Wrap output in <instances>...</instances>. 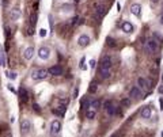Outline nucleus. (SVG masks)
<instances>
[{
	"label": "nucleus",
	"mask_w": 163,
	"mask_h": 137,
	"mask_svg": "<svg viewBox=\"0 0 163 137\" xmlns=\"http://www.w3.org/2000/svg\"><path fill=\"white\" fill-rule=\"evenodd\" d=\"M48 76H49V73H48V69H45V68H34L33 71H31V79L35 80V81L43 80V79H46Z\"/></svg>",
	"instance_id": "obj_1"
},
{
	"label": "nucleus",
	"mask_w": 163,
	"mask_h": 137,
	"mask_svg": "<svg viewBox=\"0 0 163 137\" xmlns=\"http://www.w3.org/2000/svg\"><path fill=\"white\" fill-rule=\"evenodd\" d=\"M60 132H61V122L58 119L52 121V124H50V136L54 137V136H57Z\"/></svg>",
	"instance_id": "obj_2"
},
{
	"label": "nucleus",
	"mask_w": 163,
	"mask_h": 137,
	"mask_svg": "<svg viewBox=\"0 0 163 137\" xmlns=\"http://www.w3.org/2000/svg\"><path fill=\"white\" fill-rule=\"evenodd\" d=\"M145 49L148 53H156L158 52V42L152 40V38H150V40H147L145 42Z\"/></svg>",
	"instance_id": "obj_3"
},
{
	"label": "nucleus",
	"mask_w": 163,
	"mask_h": 137,
	"mask_svg": "<svg viewBox=\"0 0 163 137\" xmlns=\"http://www.w3.org/2000/svg\"><path fill=\"white\" fill-rule=\"evenodd\" d=\"M48 73L53 75V76H63L64 75V68H63L61 65H53L48 69Z\"/></svg>",
	"instance_id": "obj_4"
},
{
	"label": "nucleus",
	"mask_w": 163,
	"mask_h": 137,
	"mask_svg": "<svg viewBox=\"0 0 163 137\" xmlns=\"http://www.w3.org/2000/svg\"><path fill=\"white\" fill-rule=\"evenodd\" d=\"M99 69H112V57L103 56L99 62Z\"/></svg>",
	"instance_id": "obj_5"
},
{
	"label": "nucleus",
	"mask_w": 163,
	"mask_h": 137,
	"mask_svg": "<svg viewBox=\"0 0 163 137\" xmlns=\"http://www.w3.org/2000/svg\"><path fill=\"white\" fill-rule=\"evenodd\" d=\"M38 57L41 58V60H48V58L50 57V49L48 48V46H41V48L38 49Z\"/></svg>",
	"instance_id": "obj_6"
},
{
	"label": "nucleus",
	"mask_w": 163,
	"mask_h": 137,
	"mask_svg": "<svg viewBox=\"0 0 163 137\" xmlns=\"http://www.w3.org/2000/svg\"><path fill=\"white\" fill-rule=\"evenodd\" d=\"M129 98L130 99H140L141 98V90L137 87V85H135L129 90Z\"/></svg>",
	"instance_id": "obj_7"
},
{
	"label": "nucleus",
	"mask_w": 163,
	"mask_h": 137,
	"mask_svg": "<svg viewBox=\"0 0 163 137\" xmlns=\"http://www.w3.org/2000/svg\"><path fill=\"white\" fill-rule=\"evenodd\" d=\"M31 129V122L29 119H22L21 121V133L22 134H27Z\"/></svg>",
	"instance_id": "obj_8"
},
{
	"label": "nucleus",
	"mask_w": 163,
	"mask_h": 137,
	"mask_svg": "<svg viewBox=\"0 0 163 137\" xmlns=\"http://www.w3.org/2000/svg\"><path fill=\"white\" fill-rule=\"evenodd\" d=\"M151 81L150 80H147L145 77H137V87L140 88V90H145V88H148V87H151Z\"/></svg>",
	"instance_id": "obj_9"
},
{
	"label": "nucleus",
	"mask_w": 163,
	"mask_h": 137,
	"mask_svg": "<svg viewBox=\"0 0 163 137\" xmlns=\"http://www.w3.org/2000/svg\"><path fill=\"white\" fill-rule=\"evenodd\" d=\"M88 44H90V37L87 36V34H82V36L78 38V45L80 46V48H86Z\"/></svg>",
	"instance_id": "obj_10"
},
{
	"label": "nucleus",
	"mask_w": 163,
	"mask_h": 137,
	"mask_svg": "<svg viewBox=\"0 0 163 137\" xmlns=\"http://www.w3.org/2000/svg\"><path fill=\"white\" fill-rule=\"evenodd\" d=\"M151 114H152L151 106H144V107H141V110H140V115H141V118L148 119V118H151Z\"/></svg>",
	"instance_id": "obj_11"
},
{
	"label": "nucleus",
	"mask_w": 163,
	"mask_h": 137,
	"mask_svg": "<svg viewBox=\"0 0 163 137\" xmlns=\"http://www.w3.org/2000/svg\"><path fill=\"white\" fill-rule=\"evenodd\" d=\"M22 16V11L18 8V7H15V8H12L10 11V18H11V21H18L19 18Z\"/></svg>",
	"instance_id": "obj_12"
},
{
	"label": "nucleus",
	"mask_w": 163,
	"mask_h": 137,
	"mask_svg": "<svg viewBox=\"0 0 163 137\" xmlns=\"http://www.w3.org/2000/svg\"><path fill=\"white\" fill-rule=\"evenodd\" d=\"M130 12H132L135 16H140L141 15V6L139 4V3H135V4H132L130 6Z\"/></svg>",
	"instance_id": "obj_13"
},
{
	"label": "nucleus",
	"mask_w": 163,
	"mask_h": 137,
	"mask_svg": "<svg viewBox=\"0 0 163 137\" xmlns=\"http://www.w3.org/2000/svg\"><path fill=\"white\" fill-rule=\"evenodd\" d=\"M34 56V46H29V48L25 49V52H23V57H25V60H31Z\"/></svg>",
	"instance_id": "obj_14"
},
{
	"label": "nucleus",
	"mask_w": 163,
	"mask_h": 137,
	"mask_svg": "<svg viewBox=\"0 0 163 137\" xmlns=\"http://www.w3.org/2000/svg\"><path fill=\"white\" fill-rule=\"evenodd\" d=\"M19 95H21V102L22 103H26V102L29 100V92H27V90L25 87L19 88Z\"/></svg>",
	"instance_id": "obj_15"
},
{
	"label": "nucleus",
	"mask_w": 163,
	"mask_h": 137,
	"mask_svg": "<svg viewBox=\"0 0 163 137\" xmlns=\"http://www.w3.org/2000/svg\"><path fill=\"white\" fill-rule=\"evenodd\" d=\"M121 29H122V31H124V33H126V34H130V33L133 31V25H132L130 22L125 21L124 23H122Z\"/></svg>",
	"instance_id": "obj_16"
},
{
	"label": "nucleus",
	"mask_w": 163,
	"mask_h": 137,
	"mask_svg": "<svg viewBox=\"0 0 163 137\" xmlns=\"http://www.w3.org/2000/svg\"><path fill=\"white\" fill-rule=\"evenodd\" d=\"M99 75H101V79L106 80L112 76V69H99Z\"/></svg>",
	"instance_id": "obj_17"
},
{
	"label": "nucleus",
	"mask_w": 163,
	"mask_h": 137,
	"mask_svg": "<svg viewBox=\"0 0 163 137\" xmlns=\"http://www.w3.org/2000/svg\"><path fill=\"white\" fill-rule=\"evenodd\" d=\"M105 12H106L105 6H102V4L97 6V8H95V14H97V16H98V18H102L103 15H105Z\"/></svg>",
	"instance_id": "obj_18"
},
{
	"label": "nucleus",
	"mask_w": 163,
	"mask_h": 137,
	"mask_svg": "<svg viewBox=\"0 0 163 137\" xmlns=\"http://www.w3.org/2000/svg\"><path fill=\"white\" fill-rule=\"evenodd\" d=\"M106 113H107V115H110V117H113V115H116L118 114V109L114 106V105H112L109 109H106Z\"/></svg>",
	"instance_id": "obj_19"
},
{
	"label": "nucleus",
	"mask_w": 163,
	"mask_h": 137,
	"mask_svg": "<svg viewBox=\"0 0 163 137\" xmlns=\"http://www.w3.org/2000/svg\"><path fill=\"white\" fill-rule=\"evenodd\" d=\"M86 117H87V119H94L97 117V110H94V109L86 110Z\"/></svg>",
	"instance_id": "obj_20"
},
{
	"label": "nucleus",
	"mask_w": 163,
	"mask_h": 137,
	"mask_svg": "<svg viewBox=\"0 0 163 137\" xmlns=\"http://www.w3.org/2000/svg\"><path fill=\"white\" fill-rule=\"evenodd\" d=\"M101 105H102V100H101V99H94V100H91V107H90V109L98 110V109L101 107Z\"/></svg>",
	"instance_id": "obj_21"
},
{
	"label": "nucleus",
	"mask_w": 163,
	"mask_h": 137,
	"mask_svg": "<svg viewBox=\"0 0 163 137\" xmlns=\"http://www.w3.org/2000/svg\"><path fill=\"white\" fill-rule=\"evenodd\" d=\"M37 19H38V14L37 12H33V14H31V16H30V26H35V25H37Z\"/></svg>",
	"instance_id": "obj_22"
},
{
	"label": "nucleus",
	"mask_w": 163,
	"mask_h": 137,
	"mask_svg": "<svg viewBox=\"0 0 163 137\" xmlns=\"http://www.w3.org/2000/svg\"><path fill=\"white\" fill-rule=\"evenodd\" d=\"M130 102H132V99L128 96V98H122L121 99V106L122 107H129L130 106Z\"/></svg>",
	"instance_id": "obj_23"
},
{
	"label": "nucleus",
	"mask_w": 163,
	"mask_h": 137,
	"mask_svg": "<svg viewBox=\"0 0 163 137\" xmlns=\"http://www.w3.org/2000/svg\"><path fill=\"white\" fill-rule=\"evenodd\" d=\"M97 90H98V84L95 83V81H91V84L88 87V92L90 94H95V92H97Z\"/></svg>",
	"instance_id": "obj_24"
},
{
	"label": "nucleus",
	"mask_w": 163,
	"mask_h": 137,
	"mask_svg": "<svg viewBox=\"0 0 163 137\" xmlns=\"http://www.w3.org/2000/svg\"><path fill=\"white\" fill-rule=\"evenodd\" d=\"M106 42H107V46H109V48H116V46H117L116 40H113L112 37H107L106 38Z\"/></svg>",
	"instance_id": "obj_25"
},
{
	"label": "nucleus",
	"mask_w": 163,
	"mask_h": 137,
	"mask_svg": "<svg viewBox=\"0 0 163 137\" xmlns=\"http://www.w3.org/2000/svg\"><path fill=\"white\" fill-rule=\"evenodd\" d=\"M112 105H113V100H112V99H107V100L103 102V109L106 110V109H109L110 106H112Z\"/></svg>",
	"instance_id": "obj_26"
},
{
	"label": "nucleus",
	"mask_w": 163,
	"mask_h": 137,
	"mask_svg": "<svg viewBox=\"0 0 163 137\" xmlns=\"http://www.w3.org/2000/svg\"><path fill=\"white\" fill-rule=\"evenodd\" d=\"M33 110L37 113V114H39V113H41V106H39L38 103H33Z\"/></svg>",
	"instance_id": "obj_27"
},
{
	"label": "nucleus",
	"mask_w": 163,
	"mask_h": 137,
	"mask_svg": "<svg viewBox=\"0 0 163 137\" xmlns=\"http://www.w3.org/2000/svg\"><path fill=\"white\" fill-rule=\"evenodd\" d=\"M71 10H72V6H71V4H64L61 7V11H64V12H65V11L68 12V11H71Z\"/></svg>",
	"instance_id": "obj_28"
},
{
	"label": "nucleus",
	"mask_w": 163,
	"mask_h": 137,
	"mask_svg": "<svg viewBox=\"0 0 163 137\" xmlns=\"http://www.w3.org/2000/svg\"><path fill=\"white\" fill-rule=\"evenodd\" d=\"M46 34H48V31H46L45 29H41V30H39V37H41V38L46 37Z\"/></svg>",
	"instance_id": "obj_29"
},
{
	"label": "nucleus",
	"mask_w": 163,
	"mask_h": 137,
	"mask_svg": "<svg viewBox=\"0 0 163 137\" xmlns=\"http://www.w3.org/2000/svg\"><path fill=\"white\" fill-rule=\"evenodd\" d=\"M8 77L11 80H15L17 79V72H8Z\"/></svg>",
	"instance_id": "obj_30"
},
{
	"label": "nucleus",
	"mask_w": 163,
	"mask_h": 137,
	"mask_svg": "<svg viewBox=\"0 0 163 137\" xmlns=\"http://www.w3.org/2000/svg\"><path fill=\"white\" fill-rule=\"evenodd\" d=\"M78 21H79V16L76 15V16H73V18H72V21H71V25H72V26L78 25Z\"/></svg>",
	"instance_id": "obj_31"
},
{
	"label": "nucleus",
	"mask_w": 163,
	"mask_h": 137,
	"mask_svg": "<svg viewBox=\"0 0 163 137\" xmlns=\"http://www.w3.org/2000/svg\"><path fill=\"white\" fill-rule=\"evenodd\" d=\"M33 34H34V27L30 26L29 29H27V36H33Z\"/></svg>",
	"instance_id": "obj_32"
},
{
	"label": "nucleus",
	"mask_w": 163,
	"mask_h": 137,
	"mask_svg": "<svg viewBox=\"0 0 163 137\" xmlns=\"http://www.w3.org/2000/svg\"><path fill=\"white\" fill-rule=\"evenodd\" d=\"M78 95H79V87L73 90V98H78Z\"/></svg>",
	"instance_id": "obj_33"
},
{
	"label": "nucleus",
	"mask_w": 163,
	"mask_h": 137,
	"mask_svg": "<svg viewBox=\"0 0 163 137\" xmlns=\"http://www.w3.org/2000/svg\"><path fill=\"white\" fill-rule=\"evenodd\" d=\"M95 65H97V61H95V60H91V61H90V68H95Z\"/></svg>",
	"instance_id": "obj_34"
},
{
	"label": "nucleus",
	"mask_w": 163,
	"mask_h": 137,
	"mask_svg": "<svg viewBox=\"0 0 163 137\" xmlns=\"http://www.w3.org/2000/svg\"><path fill=\"white\" fill-rule=\"evenodd\" d=\"M49 25H50V30H53V22H52V15H49Z\"/></svg>",
	"instance_id": "obj_35"
},
{
	"label": "nucleus",
	"mask_w": 163,
	"mask_h": 137,
	"mask_svg": "<svg viewBox=\"0 0 163 137\" xmlns=\"http://www.w3.org/2000/svg\"><path fill=\"white\" fill-rule=\"evenodd\" d=\"M6 37L7 38L10 37V27H7V26H6Z\"/></svg>",
	"instance_id": "obj_36"
},
{
	"label": "nucleus",
	"mask_w": 163,
	"mask_h": 137,
	"mask_svg": "<svg viewBox=\"0 0 163 137\" xmlns=\"http://www.w3.org/2000/svg\"><path fill=\"white\" fill-rule=\"evenodd\" d=\"M8 90H10V91H12V92H17V91H15V88H14L11 84H8Z\"/></svg>",
	"instance_id": "obj_37"
},
{
	"label": "nucleus",
	"mask_w": 163,
	"mask_h": 137,
	"mask_svg": "<svg viewBox=\"0 0 163 137\" xmlns=\"http://www.w3.org/2000/svg\"><path fill=\"white\" fill-rule=\"evenodd\" d=\"M158 92H159V94H163V84L160 85V87H159V90H158Z\"/></svg>",
	"instance_id": "obj_38"
},
{
	"label": "nucleus",
	"mask_w": 163,
	"mask_h": 137,
	"mask_svg": "<svg viewBox=\"0 0 163 137\" xmlns=\"http://www.w3.org/2000/svg\"><path fill=\"white\" fill-rule=\"evenodd\" d=\"M159 22H160V25L163 26V14L160 15V19H159Z\"/></svg>",
	"instance_id": "obj_39"
},
{
	"label": "nucleus",
	"mask_w": 163,
	"mask_h": 137,
	"mask_svg": "<svg viewBox=\"0 0 163 137\" xmlns=\"http://www.w3.org/2000/svg\"><path fill=\"white\" fill-rule=\"evenodd\" d=\"M159 103H160V109H163V99L159 100Z\"/></svg>",
	"instance_id": "obj_40"
},
{
	"label": "nucleus",
	"mask_w": 163,
	"mask_h": 137,
	"mask_svg": "<svg viewBox=\"0 0 163 137\" xmlns=\"http://www.w3.org/2000/svg\"><path fill=\"white\" fill-rule=\"evenodd\" d=\"M151 2H152V3H156V2H158V0H151Z\"/></svg>",
	"instance_id": "obj_41"
},
{
	"label": "nucleus",
	"mask_w": 163,
	"mask_h": 137,
	"mask_svg": "<svg viewBox=\"0 0 163 137\" xmlns=\"http://www.w3.org/2000/svg\"><path fill=\"white\" fill-rule=\"evenodd\" d=\"M112 137H118V134H113Z\"/></svg>",
	"instance_id": "obj_42"
},
{
	"label": "nucleus",
	"mask_w": 163,
	"mask_h": 137,
	"mask_svg": "<svg viewBox=\"0 0 163 137\" xmlns=\"http://www.w3.org/2000/svg\"><path fill=\"white\" fill-rule=\"evenodd\" d=\"M75 2H76V3H79V0H75Z\"/></svg>",
	"instance_id": "obj_43"
},
{
	"label": "nucleus",
	"mask_w": 163,
	"mask_h": 137,
	"mask_svg": "<svg viewBox=\"0 0 163 137\" xmlns=\"http://www.w3.org/2000/svg\"><path fill=\"white\" fill-rule=\"evenodd\" d=\"M162 80H163V73H162Z\"/></svg>",
	"instance_id": "obj_44"
},
{
	"label": "nucleus",
	"mask_w": 163,
	"mask_h": 137,
	"mask_svg": "<svg viewBox=\"0 0 163 137\" xmlns=\"http://www.w3.org/2000/svg\"><path fill=\"white\" fill-rule=\"evenodd\" d=\"M160 136H162V137H163V132H162V134H160Z\"/></svg>",
	"instance_id": "obj_45"
}]
</instances>
